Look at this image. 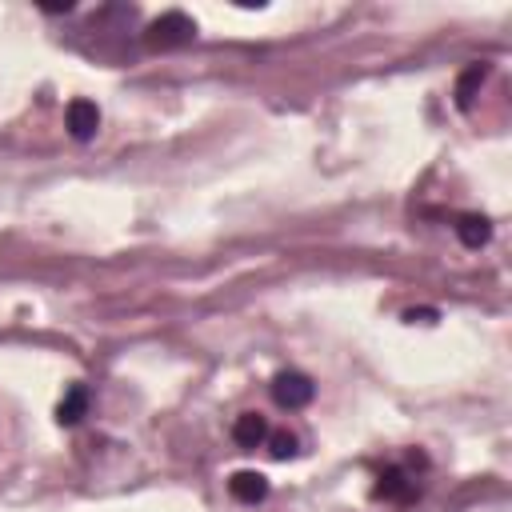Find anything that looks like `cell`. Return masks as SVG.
<instances>
[{"mask_svg": "<svg viewBox=\"0 0 512 512\" xmlns=\"http://www.w3.org/2000/svg\"><path fill=\"white\" fill-rule=\"evenodd\" d=\"M192 36H196V24L184 12H164L144 32L148 48H184V44H192Z\"/></svg>", "mask_w": 512, "mask_h": 512, "instance_id": "1", "label": "cell"}, {"mask_svg": "<svg viewBox=\"0 0 512 512\" xmlns=\"http://www.w3.org/2000/svg\"><path fill=\"white\" fill-rule=\"evenodd\" d=\"M312 392H316V384H312L304 372H280V376L272 380V400H276L280 408H304V404L312 400Z\"/></svg>", "mask_w": 512, "mask_h": 512, "instance_id": "2", "label": "cell"}, {"mask_svg": "<svg viewBox=\"0 0 512 512\" xmlns=\"http://www.w3.org/2000/svg\"><path fill=\"white\" fill-rule=\"evenodd\" d=\"M64 124H68V132L76 140H92L96 128H100V108L92 100H72L68 112H64Z\"/></svg>", "mask_w": 512, "mask_h": 512, "instance_id": "3", "label": "cell"}, {"mask_svg": "<svg viewBox=\"0 0 512 512\" xmlns=\"http://www.w3.org/2000/svg\"><path fill=\"white\" fill-rule=\"evenodd\" d=\"M264 436H268V424H264L260 412H244V416H236V424H232V440H236L240 448H260Z\"/></svg>", "mask_w": 512, "mask_h": 512, "instance_id": "4", "label": "cell"}, {"mask_svg": "<svg viewBox=\"0 0 512 512\" xmlns=\"http://www.w3.org/2000/svg\"><path fill=\"white\" fill-rule=\"evenodd\" d=\"M228 492H232L240 504H256V500H264V496H268V480H264L260 472H232Z\"/></svg>", "mask_w": 512, "mask_h": 512, "instance_id": "5", "label": "cell"}, {"mask_svg": "<svg viewBox=\"0 0 512 512\" xmlns=\"http://www.w3.org/2000/svg\"><path fill=\"white\" fill-rule=\"evenodd\" d=\"M456 236H460V244H464V248H480V244H488V240H492V224H488V216L468 212V216H460V220H456Z\"/></svg>", "mask_w": 512, "mask_h": 512, "instance_id": "6", "label": "cell"}, {"mask_svg": "<svg viewBox=\"0 0 512 512\" xmlns=\"http://www.w3.org/2000/svg\"><path fill=\"white\" fill-rule=\"evenodd\" d=\"M84 408H88V388H84V384H72V388L64 392V400L56 404V420H60L64 428H72V424L84 416Z\"/></svg>", "mask_w": 512, "mask_h": 512, "instance_id": "7", "label": "cell"}, {"mask_svg": "<svg viewBox=\"0 0 512 512\" xmlns=\"http://www.w3.org/2000/svg\"><path fill=\"white\" fill-rule=\"evenodd\" d=\"M484 76H488V64H468V68L460 72V80H456V104H460V108H472L476 88L484 84Z\"/></svg>", "mask_w": 512, "mask_h": 512, "instance_id": "8", "label": "cell"}, {"mask_svg": "<svg viewBox=\"0 0 512 512\" xmlns=\"http://www.w3.org/2000/svg\"><path fill=\"white\" fill-rule=\"evenodd\" d=\"M376 496H384V500H412V480L400 468H384L380 484H376Z\"/></svg>", "mask_w": 512, "mask_h": 512, "instance_id": "9", "label": "cell"}, {"mask_svg": "<svg viewBox=\"0 0 512 512\" xmlns=\"http://www.w3.org/2000/svg\"><path fill=\"white\" fill-rule=\"evenodd\" d=\"M272 456H276V460L296 456V436H292V432H272Z\"/></svg>", "mask_w": 512, "mask_h": 512, "instance_id": "10", "label": "cell"}]
</instances>
